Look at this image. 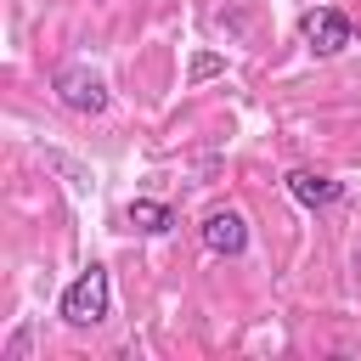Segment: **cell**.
Instances as JSON below:
<instances>
[{
    "label": "cell",
    "instance_id": "obj_4",
    "mask_svg": "<svg viewBox=\"0 0 361 361\" xmlns=\"http://www.w3.org/2000/svg\"><path fill=\"white\" fill-rule=\"evenodd\" d=\"M197 231H203V248H209V254H226V259H237V254L248 248V220H243L237 209H209Z\"/></svg>",
    "mask_w": 361,
    "mask_h": 361
},
{
    "label": "cell",
    "instance_id": "obj_1",
    "mask_svg": "<svg viewBox=\"0 0 361 361\" xmlns=\"http://www.w3.org/2000/svg\"><path fill=\"white\" fill-rule=\"evenodd\" d=\"M107 310H113V276H107L102 259H90L62 293V322L68 327H96V322H107Z\"/></svg>",
    "mask_w": 361,
    "mask_h": 361
},
{
    "label": "cell",
    "instance_id": "obj_5",
    "mask_svg": "<svg viewBox=\"0 0 361 361\" xmlns=\"http://www.w3.org/2000/svg\"><path fill=\"white\" fill-rule=\"evenodd\" d=\"M305 209H327V203H338L344 197V186L333 180V175H316V169H288V180H282Z\"/></svg>",
    "mask_w": 361,
    "mask_h": 361
},
{
    "label": "cell",
    "instance_id": "obj_3",
    "mask_svg": "<svg viewBox=\"0 0 361 361\" xmlns=\"http://www.w3.org/2000/svg\"><path fill=\"white\" fill-rule=\"evenodd\" d=\"M299 34H305V45H310L316 56H338V51L355 39V28H350V17H344L338 6H310V11L299 17Z\"/></svg>",
    "mask_w": 361,
    "mask_h": 361
},
{
    "label": "cell",
    "instance_id": "obj_7",
    "mask_svg": "<svg viewBox=\"0 0 361 361\" xmlns=\"http://www.w3.org/2000/svg\"><path fill=\"white\" fill-rule=\"evenodd\" d=\"M220 68H226L220 56H192V79H214Z\"/></svg>",
    "mask_w": 361,
    "mask_h": 361
},
{
    "label": "cell",
    "instance_id": "obj_6",
    "mask_svg": "<svg viewBox=\"0 0 361 361\" xmlns=\"http://www.w3.org/2000/svg\"><path fill=\"white\" fill-rule=\"evenodd\" d=\"M124 220H130L135 231H147V237H164V231L175 226V209H169V203H152V197H135V203H124Z\"/></svg>",
    "mask_w": 361,
    "mask_h": 361
},
{
    "label": "cell",
    "instance_id": "obj_2",
    "mask_svg": "<svg viewBox=\"0 0 361 361\" xmlns=\"http://www.w3.org/2000/svg\"><path fill=\"white\" fill-rule=\"evenodd\" d=\"M51 90H56V102H62L68 113H107V85H102V73H90L85 62H62V68L51 73Z\"/></svg>",
    "mask_w": 361,
    "mask_h": 361
}]
</instances>
